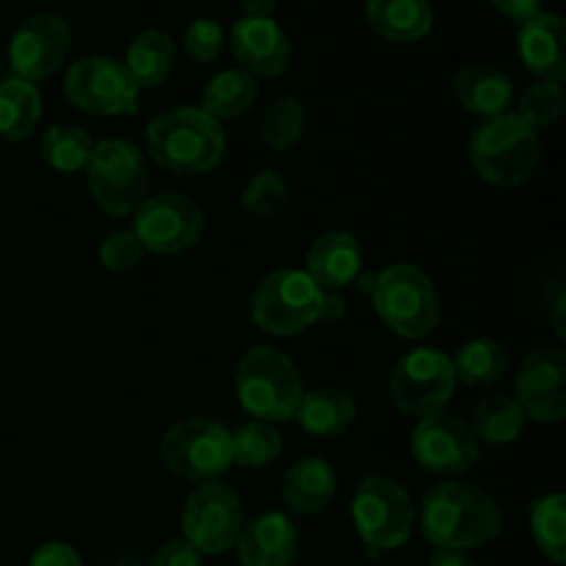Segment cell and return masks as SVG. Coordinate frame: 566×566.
Segmentation results:
<instances>
[{
	"mask_svg": "<svg viewBox=\"0 0 566 566\" xmlns=\"http://www.w3.org/2000/svg\"><path fill=\"white\" fill-rule=\"evenodd\" d=\"M501 528V506L481 486L448 481L426 492L423 534L437 551H475L495 542Z\"/></svg>",
	"mask_w": 566,
	"mask_h": 566,
	"instance_id": "1",
	"label": "cell"
},
{
	"mask_svg": "<svg viewBox=\"0 0 566 566\" xmlns=\"http://www.w3.org/2000/svg\"><path fill=\"white\" fill-rule=\"evenodd\" d=\"M144 138L149 158L171 175H205L219 164L227 144L221 122L191 105L155 116Z\"/></svg>",
	"mask_w": 566,
	"mask_h": 566,
	"instance_id": "2",
	"label": "cell"
},
{
	"mask_svg": "<svg viewBox=\"0 0 566 566\" xmlns=\"http://www.w3.org/2000/svg\"><path fill=\"white\" fill-rule=\"evenodd\" d=\"M470 166L481 180L501 188H517L531 180L542 160V142L534 127L517 114L484 119L470 136Z\"/></svg>",
	"mask_w": 566,
	"mask_h": 566,
	"instance_id": "3",
	"label": "cell"
},
{
	"mask_svg": "<svg viewBox=\"0 0 566 566\" xmlns=\"http://www.w3.org/2000/svg\"><path fill=\"white\" fill-rule=\"evenodd\" d=\"M235 392L241 407L263 423H285L304 396L302 374L291 357L271 346H254L238 359Z\"/></svg>",
	"mask_w": 566,
	"mask_h": 566,
	"instance_id": "4",
	"label": "cell"
},
{
	"mask_svg": "<svg viewBox=\"0 0 566 566\" xmlns=\"http://www.w3.org/2000/svg\"><path fill=\"white\" fill-rule=\"evenodd\" d=\"M374 307L390 332L403 340L429 337L440 324V296L423 269L412 263L387 265L374 276Z\"/></svg>",
	"mask_w": 566,
	"mask_h": 566,
	"instance_id": "5",
	"label": "cell"
},
{
	"mask_svg": "<svg viewBox=\"0 0 566 566\" xmlns=\"http://www.w3.org/2000/svg\"><path fill=\"white\" fill-rule=\"evenodd\" d=\"M88 188L99 210L108 216H130L147 199L149 171L144 153L122 138H105L88 155Z\"/></svg>",
	"mask_w": 566,
	"mask_h": 566,
	"instance_id": "6",
	"label": "cell"
},
{
	"mask_svg": "<svg viewBox=\"0 0 566 566\" xmlns=\"http://www.w3.org/2000/svg\"><path fill=\"white\" fill-rule=\"evenodd\" d=\"M321 287L302 269H280L265 276L252 296V321L274 337H293L318 321Z\"/></svg>",
	"mask_w": 566,
	"mask_h": 566,
	"instance_id": "7",
	"label": "cell"
},
{
	"mask_svg": "<svg viewBox=\"0 0 566 566\" xmlns=\"http://www.w3.org/2000/svg\"><path fill=\"white\" fill-rule=\"evenodd\" d=\"M352 517L370 551H396L412 536L415 503L398 481L368 475L354 492Z\"/></svg>",
	"mask_w": 566,
	"mask_h": 566,
	"instance_id": "8",
	"label": "cell"
},
{
	"mask_svg": "<svg viewBox=\"0 0 566 566\" xmlns=\"http://www.w3.org/2000/svg\"><path fill=\"white\" fill-rule=\"evenodd\" d=\"M160 462L186 481H216L232 464V434L210 418H186L160 440Z\"/></svg>",
	"mask_w": 566,
	"mask_h": 566,
	"instance_id": "9",
	"label": "cell"
},
{
	"mask_svg": "<svg viewBox=\"0 0 566 566\" xmlns=\"http://www.w3.org/2000/svg\"><path fill=\"white\" fill-rule=\"evenodd\" d=\"M390 401L409 418L437 415L457 390L453 363L440 348H415L403 354L390 374Z\"/></svg>",
	"mask_w": 566,
	"mask_h": 566,
	"instance_id": "10",
	"label": "cell"
},
{
	"mask_svg": "<svg viewBox=\"0 0 566 566\" xmlns=\"http://www.w3.org/2000/svg\"><path fill=\"white\" fill-rule=\"evenodd\" d=\"M243 528L241 497L221 481H202L182 509V539L205 556H221L235 547Z\"/></svg>",
	"mask_w": 566,
	"mask_h": 566,
	"instance_id": "11",
	"label": "cell"
},
{
	"mask_svg": "<svg viewBox=\"0 0 566 566\" xmlns=\"http://www.w3.org/2000/svg\"><path fill=\"white\" fill-rule=\"evenodd\" d=\"M64 92L70 103L86 114L119 116L136 114L142 88L136 86L122 61L111 55H86L70 66Z\"/></svg>",
	"mask_w": 566,
	"mask_h": 566,
	"instance_id": "12",
	"label": "cell"
},
{
	"mask_svg": "<svg viewBox=\"0 0 566 566\" xmlns=\"http://www.w3.org/2000/svg\"><path fill=\"white\" fill-rule=\"evenodd\" d=\"M133 219V235L144 252L180 254L199 241L205 216L199 205L186 193H158L138 205Z\"/></svg>",
	"mask_w": 566,
	"mask_h": 566,
	"instance_id": "13",
	"label": "cell"
},
{
	"mask_svg": "<svg viewBox=\"0 0 566 566\" xmlns=\"http://www.w3.org/2000/svg\"><path fill=\"white\" fill-rule=\"evenodd\" d=\"M72 33L64 17L33 14L20 22L9 44V64L14 77L28 83L48 81L61 70L70 53Z\"/></svg>",
	"mask_w": 566,
	"mask_h": 566,
	"instance_id": "14",
	"label": "cell"
},
{
	"mask_svg": "<svg viewBox=\"0 0 566 566\" xmlns=\"http://www.w3.org/2000/svg\"><path fill=\"white\" fill-rule=\"evenodd\" d=\"M525 418L558 423L566 415V357L558 346H539L525 354L517 370V398Z\"/></svg>",
	"mask_w": 566,
	"mask_h": 566,
	"instance_id": "15",
	"label": "cell"
},
{
	"mask_svg": "<svg viewBox=\"0 0 566 566\" xmlns=\"http://www.w3.org/2000/svg\"><path fill=\"white\" fill-rule=\"evenodd\" d=\"M412 453L420 468L440 475L468 473L479 462V440L457 415L437 412L418 423L412 434Z\"/></svg>",
	"mask_w": 566,
	"mask_h": 566,
	"instance_id": "16",
	"label": "cell"
},
{
	"mask_svg": "<svg viewBox=\"0 0 566 566\" xmlns=\"http://www.w3.org/2000/svg\"><path fill=\"white\" fill-rule=\"evenodd\" d=\"M230 48L252 77L282 75L291 61V42L274 17H241L230 31Z\"/></svg>",
	"mask_w": 566,
	"mask_h": 566,
	"instance_id": "17",
	"label": "cell"
},
{
	"mask_svg": "<svg viewBox=\"0 0 566 566\" xmlns=\"http://www.w3.org/2000/svg\"><path fill=\"white\" fill-rule=\"evenodd\" d=\"M517 53L531 75L562 83L566 77V22L551 11L520 22Z\"/></svg>",
	"mask_w": 566,
	"mask_h": 566,
	"instance_id": "18",
	"label": "cell"
},
{
	"mask_svg": "<svg viewBox=\"0 0 566 566\" xmlns=\"http://www.w3.org/2000/svg\"><path fill=\"white\" fill-rule=\"evenodd\" d=\"M243 566H291L298 553V528L280 512L243 523L235 542Z\"/></svg>",
	"mask_w": 566,
	"mask_h": 566,
	"instance_id": "19",
	"label": "cell"
},
{
	"mask_svg": "<svg viewBox=\"0 0 566 566\" xmlns=\"http://www.w3.org/2000/svg\"><path fill=\"white\" fill-rule=\"evenodd\" d=\"M363 271V247L352 232L332 230L315 238L307 252V274L321 291H343Z\"/></svg>",
	"mask_w": 566,
	"mask_h": 566,
	"instance_id": "20",
	"label": "cell"
},
{
	"mask_svg": "<svg viewBox=\"0 0 566 566\" xmlns=\"http://www.w3.org/2000/svg\"><path fill=\"white\" fill-rule=\"evenodd\" d=\"M365 20L387 42L409 44L429 36L434 9L429 0H365Z\"/></svg>",
	"mask_w": 566,
	"mask_h": 566,
	"instance_id": "21",
	"label": "cell"
},
{
	"mask_svg": "<svg viewBox=\"0 0 566 566\" xmlns=\"http://www.w3.org/2000/svg\"><path fill=\"white\" fill-rule=\"evenodd\" d=\"M453 94L470 114L492 119V116L506 114L514 88L506 72L490 64H468L453 77Z\"/></svg>",
	"mask_w": 566,
	"mask_h": 566,
	"instance_id": "22",
	"label": "cell"
},
{
	"mask_svg": "<svg viewBox=\"0 0 566 566\" xmlns=\"http://www.w3.org/2000/svg\"><path fill=\"white\" fill-rule=\"evenodd\" d=\"M337 492V475L332 464L321 457L302 459L293 464L282 479V501L291 512L304 514H318L324 512L332 503Z\"/></svg>",
	"mask_w": 566,
	"mask_h": 566,
	"instance_id": "23",
	"label": "cell"
},
{
	"mask_svg": "<svg viewBox=\"0 0 566 566\" xmlns=\"http://www.w3.org/2000/svg\"><path fill=\"white\" fill-rule=\"evenodd\" d=\"M293 420L313 437H337L357 420V403L340 387H318L304 392Z\"/></svg>",
	"mask_w": 566,
	"mask_h": 566,
	"instance_id": "24",
	"label": "cell"
},
{
	"mask_svg": "<svg viewBox=\"0 0 566 566\" xmlns=\"http://www.w3.org/2000/svg\"><path fill=\"white\" fill-rule=\"evenodd\" d=\"M122 64L130 72L138 88L160 86L171 72V64H175V42H171L169 33L147 28L133 39Z\"/></svg>",
	"mask_w": 566,
	"mask_h": 566,
	"instance_id": "25",
	"label": "cell"
},
{
	"mask_svg": "<svg viewBox=\"0 0 566 566\" xmlns=\"http://www.w3.org/2000/svg\"><path fill=\"white\" fill-rule=\"evenodd\" d=\"M42 119V94L22 77L0 83V138L22 142L36 130Z\"/></svg>",
	"mask_w": 566,
	"mask_h": 566,
	"instance_id": "26",
	"label": "cell"
},
{
	"mask_svg": "<svg viewBox=\"0 0 566 566\" xmlns=\"http://www.w3.org/2000/svg\"><path fill=\"white\" fill-rule=\"evenodd\" d=\"M254 103H258V77L241 66L213 75L202 92V111L216 122L249 114Z\"/></svg>",
	"mask_w": 566,
	"mask_h": 566,
	"instance_id": "27",
	"label": "cell"
},
{
	"mask_svg": "<svg viewBox=\"0 0 566 566\" xmlns=\"http://www.w3.org/2000/svg\"><path fill=\"white\" fill-rule=\"evenodd\" d=\"M451 363L457 381L470 387H492L506 376L509 352L497 340L481 337V340L464 343Z\"/></svg>",
	"mask_w": 566,
	"mask_h": 566,
	"instance_id": "28",
	"label": "cell"
},
{
	"mask_svg": "<svg viewBox=\"0 0 566 566\" xmlns=\"http://www.w3.org/2000/svg\"><path fill=\"white\" fill-rule=\"evenodd\" d=\"M525 429V412L512 396H492L481 401L473 412V431L475 440L486 446H509L517 440Z\"/></svg>",
	"mask_w": 566,
	"mask_h": 566,
	"instance_id": "29",
	"label": "cell"
},
{
	"mask_svg": "<svg viewBox=\"0 0 566 566\" xmlns=\"http://www.w3.org/2000/svg\"><path fill=\"white\" fill-rule=\"evenodd\" d=\"M531 534L553 564L566 562V497L545 495L531 506Z\"/></svg>",
	"mask_w": 566,
	"mask_h": 566,
	"instance_id": "30",
	"label": "cell"
},
{
	"mask_svg": "<svg viewBox=\"0 0 566 566\" xmlns=\"http://www.w3.org/2000/svg\"><path fill=\"white\" fill-rule=\"evenodd\" d=\"M94 142L86 130L75 125H55L42 136V158L50 169L61 175L86 169L88 155H92Z\"/></svg>",
	"mask_w": 566,
	"mask_h": 566,
	"instance_id": "31",
	"label": "cell"
},
{
	"mask_svg": "<svg viewBox=\"0 0 566 566\" xmlns=\"http://www.w3.org/2000/svg\"><path fill=\"white\" fill-rule=\"evenodd\" d=\"M304 127H307V111L291 94H282V97H276L265 108L263 138L276 153H285V149L296 147L298 138L304 136Z\"/></svg>",
	"mask_w": 566,
	"mask_h": 566,
	"instance_id": "32",
	"label": "cell"
},
{
	"mask_svg": "<svg viewBox=\"0 0 566 566\" xmlns=\"http://www.w3.org/2000/svg\"><path fill=\"white\" fill-rule=\"evenodd\" d=\"M280 453V431L263 420H252L232 434V462L241 464V468H265V464L276 462Z\"/></svg>",
	"mask_w": 566,
	"mask_h": 566,
	"instance_id": "33",
	"label": "cell"
},
{
	"mask_svg": "<svg viewBox=\"0 0 566 566\" xmlns=\"http://www.w3.org/2000/svg\"><path fill=\"white\" fill-rule=\"evenodd\" d=\"M564 114V88L562 83L553 81H536L520 97L517 116L528 127L539 130V127H551L562 119Z\"/></svg>",
	"mask_w": 566,
	"mask_h": 566,
	"instance_id": "34",
	"label": "cell"
},
{
	"mask_svg": "<svg viewBox=\"0 0 566 566\" xmlns=\"http://www.w3.org/2000/svg\"><path fill=\"white\" fill-rule=\"evenodd\" d=\"M287 182L276 171L265 169L247 182L241 193V205L252 216H274L287 205Z\"/></svg>",
	"mask_w": 566,
	"mask_h": 566,
	"instance_id": "35",
	"label": "cell"
},
{
	"mask_svg": "<svg viewBox=\"0 0 566 566\" xmlns=\"http://www.w3.org/2000/svg\"><path fill=\"white\" fill-rule=\"evenodd\" d=\"M186 53L191 55L197 64H210L221 55V48H224V31L216 20H208V17H199L191 25L186 28Z\"/></svg>",
	"mask_w": 566,
	"mask_h": 566,
	"instance_id": "36",
	"label": "cell"
},
{
	"mask_svg": "<svg viewBox=\"0 0 566 566\" xmlns=\"http://www.w3.org/2000/svg\"><path fill=\"white\" fill-rule=\"evenodd\" d=\"M97 254L103 269L114 271V274H122V271L136 269L144 249L142 243H138V238L133 235V230H119V232H111V235L99 243Z\"/></svg>",
	"mask_w": 566,
	"mask_h": 566,
	"instance_id": "37",
	"label": "cell"
},
{
	"mask_svg": "<svg viewBox=\"0 0 566 566\" xmlns=\"http://www.w3.org/2000/svg\"><path fill=\"white\" fill-rule=\"evenodd\" d=\"M149 566H202V553L188 545L186 539H171L158 547Z\"/></svg>",
	"mask_w": 566,
	"mask_h": 566,
	"instance_id": "38",
	"label": "cell"
},
{
	"mask_svg": "<svg viewBox=\"0 0 566 566\" xmlns=\"http://www.w3.org/2000/svg\"><path fill=\"white\" fill-rule=\"evenodd\" d=\"M28 566H83L81 556L72 551L64 542H48V545L36 547Z\"/></svg>",
	"mask_w": 566,
	"mask_h": 566,
	"instance_id": "39",
	"label": "cell"
},
{
	"mask_svg": "<svg viewBox=\"0 0 566 566\" xmlns=\"http://www.w3.org/2000/svg\"><path fill=\"white\" fill-rule=\"evenodd\" d=\"M542 3H545V0H492V6L514 22H525L531 20V17L539 14Z\"/></svg>",
	"mask_w": 566,
	"mask_h": 566,
	"instance_id": "40",
	"label": "cell"
},
{
	"mask_svg": "<svg viewBox=\"0 0 566 566\" xmlns=\"http://www.w3.org/2000/svg\"><path fill=\"white\" fill-rule=\"evenodd\" d=\"M346 315V302H343L340 293L324 291L321 293V307H318V321H326V324H337V321Z\"/></svg>",
	"mask_w": 566,
	"mask_h": 566,
	"instance_id": "41",
	"label": "cell"
},
{
	"mask_svg": "<svg viewBox=\"0 0 566 566\" xmlns=\"http://www.w3.org/2000/svg\"><path fill=\"white\" fill-rule=\"evenodd\" d=\"M429 566H479L468 553L462 551H437L429 558Z\"/></svg>",
	"mask_w": 566,
	"mask_h": 566,
	"instance_id": "42",
	"label": "cell"
},
{
	"mask_svg": "<svg viewBox=\"0 0 566 566\" xmlns=\"http://www.w3.org/2000/svg\"><path fill=\"white\" fill-rule=\"evenodd\" d=\"M280 0H241L243 17H271Z\"/></svg>",
	"mask_w": 566,
	"mask_h": 566,
	"instance_id": "43",
	"label": "cell"
},
{
	"mask_svg": "<svg viewBox=\"0 0 566 566\" xmlns=\"http://www.w3.org/2000/svg\"><path fill=\"white\" fill-rule=\"evenodd\" d=\"M564 302H566L564 291H558L556 302H553V326H556V335L562 337V340L566 337V332H564Z\"/></svg>",
	"mask_w": 566,
	"mask_h": 566,
	"instance_id": "44",
	"label": "cell"
},
{
	"mask_svg": "<svg viewBox=\"0 0 566 566\" xmlns=\"http://www.w3.org/2000/svg\"><path fill=\"white\" fill-rule=\"evenodd\" d=\"M108 566H144V564H138L136 558H119V562H114V564H108Z\"/></svg>",
	"mask_w": 566,
	"mask_h": 566,
	"instance_id": "45",
	"label": "cell"
}]
</instances>
